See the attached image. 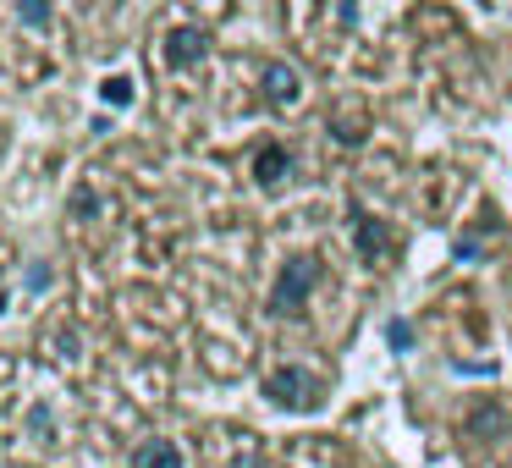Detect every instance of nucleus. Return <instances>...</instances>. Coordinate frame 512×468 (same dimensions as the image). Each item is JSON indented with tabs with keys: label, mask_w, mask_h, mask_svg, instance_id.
I'll return each instance as SVG.
<instances>
[{
	"label": "nucleus",
	"mask_w": 512,
	"mask_h": 468,
	"mask_svg": "<svg viewBox=\"0 0 512 468\" xmlns=\"http://www.w3.org/2000/svg\"><path fill=\"white\" fill-rule=\"evenodd\" d=\"M265 397L276 402V408L309 413V408H320L325 386H320V375H309V369L287 364V369H270V375H265Z\"/></svg>",
	"instance_id": "f257e3e1"
},
{
	"label": "nucleus",
	"mask_w": 512,
	"mask_h": 468,
	"mask_svg": "<svg viewBox=\"0 0 512 468\" xmlns=\"http://www.w3.org/2000/svg\"><path fill=\"white\" fill-rule=\"evenodd\" d=\"M314 287H320V259L314 254L287 259V270L276 276V292H270V309L276 314H303V303H309Z\"/></svg>",
	"instance_id": "f03ea898"
},
{
	"label": "nucleus",
	"mask_w": 512,
	"mask_h": 468,
	"mask_svg": "<svg viewBox=\"0 0 512 468\" xmlns=\"http://www.w3.org/2000/svg\"><path fill=\"white\" fill-rule=\"evenodd\" d=\"M353 243H358V259H364V265H386L391 259V232H386V221H375L369 210H353Z\"/></svg>",
	"instance_id": "7ed1b4c3"
},
{
	"label": "nucleus",
	"mask_w": 512,
	"mask_h": 468,
	"mask_svg": "<svg viewBox=\"0 0 512 468\" xmlns=\"http://www.w3.org/2000/svg\"><path fill=\"white\" fill-rule=\"evenodd\" d=\"M507 408H501V402H474V408H468V419H463V430L474 435V441H501V435H507Z\"/></svg>",
	"instance_id": "20e7f679"
},
{
	"label": "nucleus",
	"mask_w": 512,
	"mask_h": 468,
	"mask_svg": "<svg viewBox=\"0 0 512 468\" xmlns=\"http://www.w3.org/2000/svg\"><path fill=\"white\" fill-rule=\"evenodd\" d=\"M204 50H210V34H204V28H171V39H166L171 67H193V61H204Z\"/></svg>",
	"instance_id": "39448f33"
},
{
	"label": "nucleus",
	"mask_w": 512,
	"mask_h": 468,
	"mask_svg": "<svg viewBox=\"0 0 512 468\" xmlns=\"http://www.w3.org/2000/svg\"><path fill=\"white\" fill-rule=\"evenodd\" d=\"M298 94H303L298 67H287V61H270V67H265V100H270V105H298Z\"/></svg>",
	"instance_id": "423d86ee"
},
{
	"label": "nucleus",
	"mask_w": 512,
	"mask_h": 468,
	"mask_svg": "<svg viewBox=\"0 0 512 468\" xmlns=\"http://www.w3.org/2000/svg\"><path fill=\"white\" fill-rule=\"evenodd\" d=\"M287 177H292V155L281 144H265L254 155V182H259V188H281Z\"/></svg>",
	"instance_id": "0eeeda50"
},
{
	"label": "nucleus",
	"mask_w": 512,
	"mask_h": 468,
	"mask_svg": "<svg viewBox=\"0 0 512 468\" xmlns=\"http://www.w3.org/2000/svg\"><path fill=\"white\" fill-rule=\"evenodd\" d=\"M133 468H182V452L171 441H144L133 452Z\"/></svg>",
	"instance_id": "6e6552de"
},
{
	"label": "nucleus",
	"mask_w": 512,
	"mask_h": 468,
	"mask_svg": "<svg viewBox=\"0 0 512 468\" xmlns=\"http://www.w3.org/2000/svg\"><path fill=\"white\" fill-rule=\"evenodd\" d=\"M490 237H496V221L485 215V226H479L474 237H463V243H457V254H463V259H479V254H485V243H490Z\"/></svg>",
	"instance_id": "1a4fd4ad"
},
{
	"label": "nucleus",
	"mask_w": 512,
	"mask_h": 468,
	"mask_svg": "<svg viewBox=\"0 0 512 468\" xmlns=\"http://www.w3.org/2000/svg\"><path fill=\"white\" fill-rule=\"evenodd\" d=\"M386 342L397 347V353H408V347H413V325H408V320H391V325H386Z\"/></svg>",
	"instance_id": "9d476101"
},
{
	"label": "nucleus",
	"mask_w": 512,
	"mask_h": 468,
	"mask_svg": "<svg viewBox=\"0 0 512 468\" xmlns=\"http://www.w3.org/2000/svg\"><path fill=\"white\" fill-rule=\"evenodd\" d=\"M105 100L127 105V100H133V78H105Z\"/></svg>",
	"instance_id": "9b49d317"
}]
</instances>
